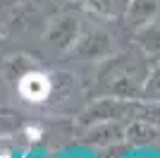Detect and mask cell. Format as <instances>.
<instances>
[{
	"label": "cell",
	"mask_w": 160,
	"mask_h": 158,
	"mask_svg": "<svg viewBox=\"0 0 160 158\" xmlns=\"http://www.w3.org/2000/svg\"><path fill=\"white\" fill-rule=\"evenodd\" d=\"M19 91H22V96L29 98V101H43L48 96V91H50V84H48L46 74L29 72L27 77L19 82Z\"/></svg>",
	"instance_id": "6da1fadb"
}]
</instances>
